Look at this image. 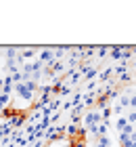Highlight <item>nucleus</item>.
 I'll use <instances>...</instances> for the list:
<instances>
[{"label": "nucleus", "instance_id": "f257e3e1", "mask_svg": "<svg viewBox=\"0 0 136 147\" xmlns=\"http://www.w3.org/2000/svg\"><path fill=\"white\" fill-rule=\"evenodd\" d=\"M103 122V116H100L98 111H88L84 116V130H88V135L92 139L96 137V126Z\"/></svg>", "mask_w": 136, "mask_h": 147}, {"label": "nucleus", "instance_id": "f03ea898", "mask_svg": "<svg viewBox=\"0 0 136 147\" xmlns=\"http://www.w3.org/2000/svg\"><path fill=\"white\" fill-rule=\"evenodd\" d=\"M113 113H115V116H124V111H128V109H130V95H124V97H119L117 99V101H115L113 103Z\"/></svg>", "mask_w": 136, "mask_h": 147}, {"label": "nucleus", "instance_id": "7ed1b4c3", "mask_svg": "<svg viewBox=\"0 0 136 147\" xmlns=\"http://www.w3.org/2000/svg\"><path fill=\"white\" fill-rule=\"evenodd\" d=\"M128 126H132L130 122H128V118L126 116H119V118H115V130L117 132H124Z\"/></svg>", "mask_w": 136, "mask_h": 147}, {"label": "nucleus", "instance_id": "20e7f679", "mask_svg": "<svg viewBox=\"0 0 136 147\" xmlns=\"http://www.w3.org/2000/svg\"><path fill=\"white\" fill-rule=\"evenodd\" d=\"M92 147H111V139L109 137H96L94 139Z\"/></svg>", "mask_w": 136, "mask_h": 147}, {"label": "nucleus", "instance_id": "39448f33", "mask_svg": "<svg viewBox=\"0 0 136 147\" xmlns=\"http://www.w3.org/2000/svg\"><path fill=\"white\" fill-rule=\"evenodd\" d=\"M111 55H113V59H126L130 53H128L126 49H113L111 51Z\"/></svg>", "mask_w": 136, "mask_h": 147}, {"label": "nucleus", "instance_id": "423d86ee", "mask_svg": "<svg viewBox=\"0 0 136 147\" xmlns=\"http://www.w3.org/2000/svg\"><path fill=\"white\" fill-rule=\"evenodd\" d=\"M130 109L136 111V95H130Z\"/></svg>", "mask_w": 136, "mask_h": 147}, {"label": "nucleus", "instance_id": "0eeeda50", "mask_svg": "<svg viewBox=\"0 0 136 147\" xmlns=\"http://www.w3.org/2000/svg\"><path fill=\"white\" fill-rule=\"evenodd\" d=\"M134 132H136V124H134Z\"/></svg>", "mask_w": 136, "mask_h": 147}]
</instances>
